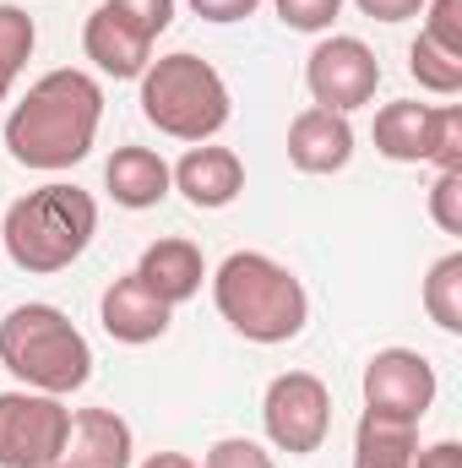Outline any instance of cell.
I'll use <instances>...</instances> for the list:
<instances>
[{"instance_id":"16","label":"cell","mask_w":462,"mask_h":468,"mask_svg":"<svg viewBox=\"0 0 462 468\" xmlns=\"http://www.w3.org/2000/svg\"><path fill=\"white\" fill-rule=\"evenodd\" d=\"M104 186H110V197H115L120 207H131V213L158 207L174 191L169 164L152 147H115V158L104 164Z\"/></svg>"},{"instance_id":"6","label":"cell","mask_w":462,"mask_h":468,"mask_svg":"<svg viewBox=\"0 0 462 468\" xmlns=\"http://www.w3.org/2000/svg\"><path fill=\"white\" fill-rule=\"evenodd\" d=\"M261 425H267L278 452H294V458L321 452V441L332 431V392H327V381L310 376V370H283L267 387Z\"/></svg>"},{"instance_id":"31","label":"cell","mask_w":462,"mask_h":468,"mask_svg":"<svg viewBox=\"0 0 462 468\" xmlns=\"http://www.w3.org/2000/svg\"><path fill=\"white\" fill-rule=\"evenodd\" d=\"M142 468H202V463H196V458H185V452H152Z\"/></svg>"},{"instance_id":"2","label":"cell","mask_w":462,"mask_h":468,"mask_svg":"<svg viewBox=\"0 0 462 468\" xmlns=\"http://www.w3.org/2000/svg\"><path fill=\"white\" fill-rule=\"evenodd\" d=\"M213 300H218V316L250 344H289L310 322L305 283L261 250H234L213 272Z\"/></svg>"},{"instance_id":"7","label":"cell","mask_w":462,"mask_h":468,"mask_svg":"<svg viewBox=\"0 0 462 468\" xmlns=\"http://www.w3.org/2000/svg\"><path fill=\"white\" fill-rule=\"evenodd\" d=\"M71 409L49 392H0V468H55Z\"/></svg>"},{"instance_id":"4","label":"cell","mask_w":462,"mask_h":468,"mask_svg":"<svg viewBox=\"0 0 462 468\" xmlns=\"http://www.w3.org/2000/svg\"><path fill=\"white\" fill-rule=\"evenodd\" d=\"M0 365H5L27 392L66 398V392L88 387V376H93V349H88V338L71 327L66 311H55V305H16V311L0 322Z\"/></svg>"},{"instance_id":"19","label":"cell","mask_w":462,"mask_h":468,"mask_svg":"<svg viewBox=\"0 0 462 468\" xmlns=\"http://www.w3.org/2000/svg\"><path fill=\"white\" fill-rule=\"evenodd\" d=\"M425 311L441 333H462V250L441 256L425 278Z\"/></svg>"},{"instance_id":"17","label":"cell","mask_w":462,"mask_h":468,"mask_svg":"<svg viewBox=\"0 0 462 468\" xmlns=\"http://www.w3.org/2000/svg\"><path fill=\"white\" fill-rule=\"evenodd\" d=\"M430 147H436V104L397 99L375 115V153H386L392 164H430Z\"/></svg>"},{"instance_id":"8","label":"cell","mask_w":462,"mask_h":468,"mask_svg":"<svg viewBox=\"0 0 462 468\" xmlns=\"http://www.w3.org/2000/svg\"><path fill=\"white\" fill-rule=\"evenodd\" d=\"M305 88L316 99V110H332V115H348V110H364L381 88V60L364 38L353 33H338V38H321L305 60Z\"/></svg>"},{"instance_id":"21","label":"cell","mask_w":462,"mask_h":468,"mask_svg":"<svg viewBox=\"0 0 462 468\" xmlns=\"http://www.w3.org/2000/svg\"><path fill=\"white\" fill-rule=\"evenodd\" d=\"M33 38H38L33 16H27L22 5H0V93H11L16 71H22L27 55H33Z\"/></svg>"},{"instance_id":"28","label":"cell","mask_w":462,"mask_h":468,"mask_svg":"<svg viewBox=\"0 0 462 468\" xmlns=\"http://www.w3.org/2000/svg\"><path fill=\"white\" fill-rule=\"evenodd\" d=\"M364 16H375V22H408V16H419L425 11V0H353Z\"/></svg>"},{"instance_id":"15","label":"cell","mask_w":462,"mask_h":468,"mask_svg":"<svg viewBox=\"0 0 462 468\" xmlns=\"http://www.w3.org/2000/svg\"><path fill=\"white\" fill-rule=\"evenodd\" d=\"M136 278L163 300V305H185L191 294H202V278H207V261L191 239H152L136 261Z\"/></svg>"},{"instance_id":"26","label":"cell","mask_w":462,"mask_h":468,"mask_svg":"<svg viewBox=\"0 0 462 468\" xmlns=\"http://www.w3.org/2000/svg\"><path fill=\"white\" fill-rule=\"evenodd\" d=\"M202 468H278V463H272L267 447H256L245 436H224V441H213V452L202 458Z\"/></svg>"},{"instance_id":"27","label":"cell","mask_w":462,"mask_h":468,"mask_svg":"<svg viewBox=\"0 0 462 468\" xmlns=\"http://www.w3.org/2000/svg\"><path fill=\"white\" fill-rule=\"evenodd\" d=\"M115 5L131 16V22H136V27H147L152 38L174 22V0H115Z\"/></svg>"},{"instance_id":"18","label":"cell","mask_w":462,"mask_h":468,"mask_svg":"<svg viewBox=\"0 0 462 468\" xmlns=\"http://www.w3.org/2000/svg\"><path fill=\"white\" fill-rule=\"evenodd\" d=\"M419 463V425L370 414L353 431V468H414Z\"/></svg>"},{"instance_id":"22","label":"cell","mask_w":462,"mask_h":468,"mask_svg":"<svg viewBox=\"0 0 462 468\" xmlns=\"http://www.w3.org/2000/svg\"><path fill=\"white\" fill-rule=\"evenodd\" d=\"M425 38L462 60V0H425Z\"/></svg>"},{"instance_id":"12","label":"cell","mask_w":462,"mask_h":468,"mask_svg":"<svg viewBox=\"0 0 462 468\" xmlns=\"http://www.w3.org/2000/svg\"><path fill=\"white\" fill-rule=\"evenodd\" d=\"M169 311L174 305H163L136 272L115 278L104 289V300H99V322H104V333L115 344H152V338H163L169 333Z\"/></svg>"},{"instance_id":"10","label":"cell","mask_w":462,"mask_h":468,"mask_svg":"<svg viewBox=\"0 0 462 468\" xmlns=\"http://www.w3.org/2000/svg\"><path fill=\"white\" fill-rule=\"evenodd\" d=\"M152 44H158V38H152L147 27H136L115 0H104V5L88 16V27H82V49H88V60H93L104 77H142V71L152 66Z\"/></svg>"},{"instance_id":"25","label":"cell","mask_w":462,"mask_h":468,"mask_svg":"<svg viewBox=\"0 0 462 468\" xmlns=\"http://www.w3.org/2000/svg\"><path fill=\"white\" fill-rule=\"evenodd\" d=\"M430 218L446 234H462V169H441V180L430 186Z\"/></svg>"},{"instance_id":"23","label":"cell","mask_w":462,"mask_h":468,"mask_svg":"<svg viewBox=\"0 0 462 468\" xmlns=\"http://www.w3.org/2000/svg\"><path fill=\"white\" fill-rule=\"evenodd\" d=\"M436 169H462V104L436 110V147H430Z\"/></svg>"},{"instance_id":"13","label":"cell","mask_w":462,"mask_h":468,"mask_svg":"<svg viewBox=\"0 0 462 468\" xmlns=\"http://www.w3.org/2000/svg\"><path fill=\"white\" fill-rule=\"evenodd\" d=\"M55 468H131V425L115 409H77Z\"/></svg>"},{"instance_id":"20","label":"cell","mask_w":462,"mask_h":468,"mask_svg":"<svg viewBox=\"0 0 462 468\" xmlns=\"http://www.w3.org/2000/svg\"><path fill=\"white\" fill-rule=\"evenodd\" d=\"M408 71H414L419 88H430V93H441V99H452V93L462 88V60L446 55L441 44H430L425 33H419L414 49H408Z\"/></svg>"},{"instance_id":"9","label":"cell","mask_w":462,"mask_h":468,"mask_svg":"<svg viewBox=\"0 0 462 468\" xmlns=\"http://www.w3.org/2000/svg\"><path fill=\"white\" fill-rule=\"evenodd\" d=\"M436 403V365L419 349H381L364 365V409L419 425Z\"/></svg>"},{"instance_id":"3","label":"cell","mask_w":462,"mask_h":468,"mask_svg":"<svg viewBox=\"0 0 462 468\" xmlns=\"http://www.w3.org/2000/svg\"><path fill=\"white\" fill-rule=\"evenodd\" d=\"M99 234V202L82 191V186H44V191H27L5 207V224H0V239H5V256L22 267V272H60L71 267Z\"/></svg>"},{"instance_id":"29","label":"cell","mask_w":462,"mask_h":468,"mask_svg":"<svg viewBox=\"0 0 462 468\" xmlns=\"http://www.w3.org/2000/svg\"><path fill=\"white\" fill-rule=\"evenodd\" d=\"M261 0H191V11L196 16H207V22H239V16H250Z\"/></svg>"},{"instance_id":"14","label":"cell","mask_w":462,"mask_h":468,"mask_svg":"<svg viewBox=\"0 0 462 468\" xmlns=\"http://www.w3.org/2000/svg\"><path fill=\"white\" fill-rule=\"evenodd\" d=\"M348 158H353V125L348 115H332V110H305L289 125V164L305 169V175H338Z\"/></svg>"},{"instance_id":"11","label":"cell","mask_w":462,"mask_h":468,"mask_svg":"<svg viewBox=\"0 0 462 468\" xmlns=\"http://www.w3.org/2000/svg\"><path fill=\"white\" fill-rule=\"evenodd\" d=\"M169 180H174V191L191 202V207H229L234 197L245 191V164H239V153L234 147H207V142H196L174 169H169Z\"/></svg>"},{"instance_id":"5","label":"cell","mask_w":462,"mask_h":468,"mask_svg":"<svg viewBox=\"0 0 462 468\" xmlns=\"http://www.w3.org/2000/svg\"><path fill=\"white\" fill-rule=\"evenodd\" d=\"M142 115L174 142H207L229 125L234 104L224 77L202 55H163L142 71Z\"/></svg>"},{"instance_id":"30","label":"cell","mask_w":462,"mask_h":468,"mask_svg":"<svg viewBox=\"0 0 462 468\" xmlns=\"http://www.w3.org/2000/svg\"><path fill=\"white\" fill-rule=\"evenodd\" d=\"M414 468H462V447L457 441H436L430 452H419V463Z\"/></svg>"},{"instance_id":"24","label":"cell","mask_w":462,"mask_h":468,"mask_svg":"<svg viewBox=\"0 0 462 468\" xmlns=\"http://www.w3.org/2000/svg\"><path fill=\"white\" fill-rule=\"evenodd\" d=\"M272 5H278V16H283L294 33H321V27H332L338 11H343V0H272Z\"/></svg>"},{"instance_id":"1","label":"cell","mask_w":462,"mask_h":468,"mask_svg":"<svg viewBox=\"0 0 462 468\" xmlns=\"http://www.w3.org/2000/svg\"><path fill=\"white\" fill-rule=\"evenodd\" d=\"M104 120V88L88 71H44L5 115V153L22 169H71L93 153Z\"/></svg>"},{"instance_id":"32","label":"cell","mask_w":462,"mask_h":468,"mask_svg":"<svg viewBox=\"0 0 462 468\" xmlns=\"http://www.w3.org/2000/svg\"><path fill=\"white\" fill-rule=\"evenodd\" d=\"M0 104H5V93H0Z\"/></svg>"}]
</instances>
